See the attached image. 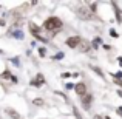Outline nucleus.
Segmentation results:
<instances>
[{"label": "nucleus", "instance_id": "f257e3e1", "mask_svg": "<svg viewBox=\"0 0 122 119\" xmlns=\"http://www.w3.org/2000/svg\"><path fill=\"white\" fill-rule=\"evenodd\" d=\"M43 26H45V30H48V31H57V30L62 28V20H60L59 17H50V19L45 20Z\"/></svg>", "mask_w": 122, "mask_h": 119}, {"label": "nucleus", "instance_id": "f03ea898", "mask_svg": "<svg viewBox=\"0 0 122 119\" xmlns=\"http://www.w3.org/2000/svg\"><path fill=\"white\" fill-rule=\"evenodd\" d=\"M77 16L81 19H85V20H88V19L93 17V11H90L88 8H85V6H81V8H77Z\"/></svg>", "mask_w": 122, "mask_h": 119}, {"label": "nucleus", "instance_id": "7ed1b4c3", "mask_svg": "<svg viewBox=\"0 0 122 119\" xmlns=\"http://www.w3.org/2000/svg\"><path fill=\"white\" fill-rule=\"evenodd\" d=\"M91 102H93V94H85L82 98V105L85 110H88L90 107H91Z\"/></svg>", "mask_w": 122, "mask_h": 119}, {"label": "nucleus", "instance_id": "20e7f679", "mask_svg": "<svg viewBox=\"0 0 122 119\" xmlns=\"http://www.w3.org/2000/svg\"><path fill=\"white\" fill-rule=\"evenodd\" d=\"M74 90H76V93H77L79 96H85V93H86V85H85L83 82H79V83H76Z\"/></svg>", "mask_w": 122, "mask_h": 119}, {"label": "nucleus", "instance_id": "39448f33", "mask_svg": "<svg viewBox=\"0 0 122 119\" xmlns=\"http://www.w3.org/2000/svg\"><path fill=\"white\" fill-rule=\"evenodd\" d=\"M81 37H77V36H74V37H70L68 40H66V45H68L70 48H76L79 43H81Z\"/></svg>", "mask_w": 122, "mask_h": 119}, {"label": "nucleus", "instance_id": "423d86ee", "mask_svg": "<svg viewBox=\"0 0 122 119\" xmlns=\"http://www.w3.org/2000/svg\"><path fill=\"white\" fill-rule=\"evenodd\" d=\"M43 83H45V79H43V76H42V74H37L36 79L31 80V85H33V87H42Z\"/></svg>", "mask_w": 122, "mask_h": 119}, {"label": "nucleus", "instance_id": "0eeeda50", "mask_svg": "<svg viewBox=\"0 0 122 119\" xmlns=\"http://www.w3.org/2000/svg\"><path fill=\"white\" fill-rule=\"evenodd\" d=\"M81 47H82L81 50H82V51H85V53H86V51H90V45L86 43V42H81Z\"/></svg>", "mask_w": 122, "mask_h": 119}, {"label": "nucleus", "instance_id": "6e6552de", "mask_svg": "<svg viewBox=\"0 0 122 119\" xmlns=\"http://www.w3.org/2000/svg\"><path fill=\"white\" fill-rule=\"evenodd\" d=\"M14 37H17V39H23V34H22L20 31H15V33H14Z\"/></svg>", "mask_w": 122, "mask_h": 119}, {"label": "nucleus", "instance_id": "1a4fd4ad", "mask_svg": "<svg viewBox=\"0 0 122 119\" xmlns=\"http://www.w3.org/2000/svg\"><path fill=\"white\" fill-rule=\"evenodd\" d=\"M8 114H11L12 118H19V114L15 113V111H12V110H8Z\"/></svg>", "mask_w": 122, "mask_h": 119}, {"label": "nucleus", "instance_id": "9d476101", "mask_svg": "<svg viewBox=\"0 0 122 119\" xmlns=\"http://www.w3.org/2000/svg\"><path fill=\"white\" fill-rule=\"evenodd\" d=\"M2 78H5V79H9V78H11V74H9L8 71H5V73L2 74Z\"/></svg>", "mask_w": 122, "mask_h": 119}, {"label": "nucleus", "instance_id": "9b49d317", "mask_svg": "<svg viewBox=\"0 0 122 119\" xmlns=\"http://www.w3.org/2000/svg\"><path fill=\"white\" fill-rule=\"evenodd\" d=\"M34 104H36V105H42V104H43V101H42V99H36Z\"/></svg>", "mask_w": 122, "mask_h": 119}, {"label": "nucleus", "instance_id": "f8f14e48", "mask_svg": "<svg viewBox=\"0 0 122 119\" xmlns=\"http://www.w3.org/2000/svg\"><path fill=\"white\" fill-rule=\"evenodd\" d=\"M117 114H119V116H122V107L117 108Z\"/></svg>", "mask_w": 122, "mask_h": 119}, {"label": "nucleus", "instance_id": "ddd939ff", "mask_svg": "<svg viewBox=\"0 0 122 119\" xmlns=\"http://www.w3.org/2000/svg\"><path fill=\"white\" fill-rule=\"evenodd\" d=\"M73 87H74V85H73V83H66V90H70V88H73Z\"/></svg>", "mask_w": 122, "mask_h": 119}, {"label": "nucleus", "instance_id": "4468645a", "mask_svg": "<svg viewBox=\"0 0 122 119\" xmlns=\"http://www.w3.org/2000/svg\"><path fill=\"white\" fill-rule=\"evenodd\" d=\"M111 36H113V37H117V34H116V31H114V30H111Z\"/></svg>", "mask_w": 122, "mask_h": 119}, {"label": "nucleus", "instance_id": "2eb2a0df", "mask_svg": "<svg viewBox=\"0 0 122 119\" xmlns=\"http://www.w3.org/2000/svg\"><path fill=\"white\" fill-rule=\"evenodd\" d=\"M60 57H63V54H62V53H59V54H57L56 57H54V59H60Z\"/></svg>", "mask_w": 122, "mask_h": 119}, {"label": "nucleus", "instance_id": "dca6fc26", "mask_svg": "<svg viewBox=\"0 0 122 119\" xmlns=\"http://www.w3.org/2000/svg\"><path fill=\"white\" fill-rule=\"evenodd\" d=\"M39 53H40V56H45V50H43V48H40Z\"/></svg>", "mask_w": 122, "mask_h": 119}, {"label": "nucleus", "instance_id": "f3484780", "mask_svg": "<svg viewBox=\"0 0 122 119\" xmlns=\"http://www.w3.org/2000/svg\"><path fill=\"white\" fill-rule=\"evenodd\" d=\"M114 76H116V78H122V73H116Z\"/></svg>", "mask_w": 122, "mask_h": 119}, {"label": "nucleus", "instance_id": "a211bd4d", "mask_svg": "<svg viewBox=\"0 0 122 119\" xmlns=\"http://www.w3.org/2000/svg\"><path fill=\"white\" fill-rule=\"evenodd\" d=\"M93 119H102V116H99V114H97V116H94Z\"/></svg>", "mask_w": 122, "mask_h": 119}, {"label": "nucleus", "instance_id": "6ab92c4d", "mask_svg": "<svg viewBox=\"0 0 122 119\" xmlns=\"http://www.w3.org/2000/svg\"><path fill=\"white\" fill-rule=\"evenodd\" d=\"M119 65L122 67V57H119Z\"/></svg>", "mask_w": 122, "mask_h": 119}, {"label": "nucleus", "instance_id": "aec40b11", "mask_svg": "<svg viewBox=\"0 0 122 119\" xmlns=\"http://www.w3.org/2000/svg\"><path fill=\"white\" fill-rule=\"evenodd\" d=\"M116 82H117V83H119V85L122 87V82H121V80H116Z\"/></svg>", "mask_w": 122, "mask_h": 119}]
</instances>
